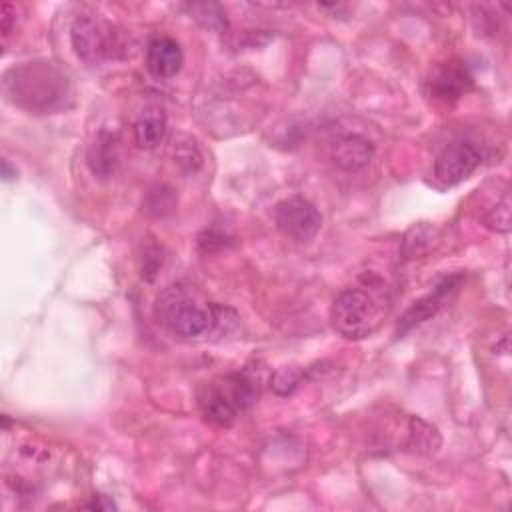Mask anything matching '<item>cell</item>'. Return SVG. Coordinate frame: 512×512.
Segmentation results:
<instances>
[{
  "label": "cell",
  "instance_id": "9",
  "mask_svg": "<svg viewBox=\"0 0 512 512\" xmlns=\"http://www.w3.org/2000/svg\"><path fill=\"white\" fill-rule=\"evenodd\" d=\"M472 86V74L466 62L454 58L436 64L428 76L430 94L442 102H454Z\"/></svg>",
  "mask_w": 512,
  "mask_h": 512
},
{
  "label": "cell",
  "instance_id": "11",
  "mask_svg": "<svg viewBox=\"0 0 512 512\" xmlns=\"http://www.w3.org/2000/svg\"><path fill=\"white\" fill-rule=\"evenodd\" d=\"M184 62L180 44L164 34L150 38L146 46V68L154 78H172Z\"/></svg>",
  "mask_w": 512,
  "mask_h": 512
},
{
  "label": "cell",
  "instance_id": "17",
  "mask_svg": "<svg viewBox=\"0 0 512 512\" xmlns=\"http://www.w3.org/2000/svg\"><path fill=\"white\" fill-rule=\"evenodd\" d=\"M12 16H14V6H12L10 2H4L2 8H0V26H2V36H4V38L10 34Z\"/></svg>",
  "mask_w": 512,
  "mask_h": 512
},
{
  "label": "cell",
  "instance_id": "5",
  "mask_svg": "<svg viewBox=\"0 0 512 512\" xmlns=\"http://www.w3.org/2000/svg\"><path fill=\"white\" fill-rule=\"evenodd\" d=\"M70 42L76 56L88 64L98 66L110 58L118 56L120 40L114 28L92 14L76 16L70 26Z\"/></svg>",
  "mask_w": 512,
  "mask_h": 512
},
{
  "label": "cell",
  "instance_id": "14",
  "mask_svg": "<svg viewBox=\"0 0 512 512\" xmlns=\"http://www.w3.org/2000/svg\"><path fill=\"white\" fill-rule=\"evenodd\" d=\"M486 226L496 230V232H508L510 230V194L506 192L502 196L500 202H496V206L490 210V214L486 216Z\"/></svg>",
  "mask_w": 512,
  "mask_h": 512
},
{
  "label": "cell",
  "instance_id": "10",
  "mask_svg": "<svg viewBox=\"0 0 512 512\" xmlns=\"http://www.w3.org/2000/svg\"><path fill=\"white\" fill-rule=\"evenodd\" d=\"M374 156V144L362 134L346 132L332 140L330 158L344 172H356L364 168Z\"/></svg>",
  "mask_w": 512,
  "mask_h": 512
},
{
  "label": "cell",
  "instance_id": "4",
  "mask_svg": "<svg viewBox=\"0 0 512 512\" xmlns=\"http://www.w3.org/2000/svg\"><path fill=\"white\" fill-rule=\"evenodd\" d=\"M384 314V302L376 298L374 290L350 286L338 292L330 308V322L334 330L350 340L372 334Z\"/></svg>",
  "mask_w": 512,
  "mask_h": 512
},
{
  "label": "cell",
  "instance_id": "2",
  "mask_svg": "<svg viewBox=\"0 0 512 512\" xmlns=\"http://www.w3.org/2000/svg\"><path fill=\"white\" fill-rule=\"evenodd\" d=\"M6 98L36 114H52L70 106V80L56 64L46 60L22 62L12 66L2 80Z\"/></svg>",
  "mask_w": 512,
  "mask_h": 512
},
{
  "label": "cell",
  "instance_id": "7",
  "mask_svg": "<svg viewBox=\"0 0 512 512\" xmlns=\"http://www.w3.org/2000/svg\"><path fill=\"white\" fill-rule=\"evenodd\" d=\"M482 162L480 150L466 140H456L444 146L434 162V178L442 186H454L466 180Z\"/></svg>",
  "mask_w": 512,
  "mask_h": 512
},
{
  "label": "cell",
  "instance_id": "18",
  "mask_svg": "<svg viewBox=\"0 0 512 512\" xmlns=\"http://www.w3.org/2000/svg\"><path fill=\"white\" fill-rule=\"evenodd\" d=\"M84 508H96V510H110V508H116L114 506V502H110V500H104V496H98V500L94 498L90 504H86Z\"/></svg>",
  "mask_w": 512,
  "mask_h": 512
},
{
  "label": "cell",
  "instance_id": "12",
  "mask_svg": "<svg viewBox=\"0 0 512 512\" xmlns=\"http://www.w3.org/2000/svg\"><path fill=\"white\" fill-rule=\"evenodd\" d=\"M118 160V134L100 130L88 148V166L94 176L108 178Z\"/></svg>",
  "mask_w": 512,
  "mask_h": 512
},
{
  "label": "cell",
  "instance_id": "8",
  "mask_svg": "<svg viewBox=\"0 0 512 512\" xmlns=\"http://www.w3.org/2000/svg\"><path fill=\"white\" fill-rule=\"evenodd\" d=\"M462 284V274H452V276H446L442 278L434 290L426 296H422L420 300H416L398 320V328H396V336H404L408 330H412L414 326L422 324L424 320L432 318L436 312H440L448 302L450 298L458 292Z\"/></svg>",
  "mask_w": 512,
  "mask_h": 512
},
{
  "label": "cell",
  "instance_id": "16",
  "mask_svg": "<svg viewBox=\"0 0 512 512\" xmlns=\"http://www.w3.org/2000/svg\"><path fill=\"white\" fill-rule=\"evenodd\" d=\"M300 378H302V372H298V370H294V368H280V370L272 376L270 386L274 388V392H278V394L284 396V394H290V392L298 386Z\"/></svg>",
  "mask_w": 512,
  "mask_h": 512
},
{
  "label": "cell",
  "instance_id": "6",
  "mask_svg": "<svg viewBox=\"0 0 512 512\" xmlns=\"http://www.w3.org/2000/svg\"><path fill=\"white\" fill-rule=\"evenodd\" d=\"M274 222L286 236L298 242H308L318 234L322 216L304 196H290L274 206Z\"/></svg>",
  "mask_w": 512,
  "mask_h": 512
},
{
  "label": "cell",
  "instance_id": "3",
  "mask_svg": "<svg viewBox=\"0 0 512 512\" xmlns=\"http://www.w3.org/2000/svg\"><path fill=\"white\" fill-rule=\"evenodd\" d=\"M258 392V378L242 370L204 382L196 392V400L208 422L228 428L240 412L256 402Z\"/></svg>",
  "mask_w": 512,
  "mask_h": 512
},
{
  "label": "cell",
  "instance_id": "13",
  "mask_svg": "<svg viewBox=\"0 0 512 512\" xmlns=\"http://www.w3.org/2000/svg\"><path fill=\"white\" fill-rule=\"evenodd\" d=\"M166 134V116L162 108L148 106L134 122V140L140 148L152 150L156 148Z\"/></svg>",
  "mask_w": 512,
  "mask_h": 512
},
{
  "label": "cell",
  "instance_id": "1",
  "mask_svg": "<svg viewBox=\"0 0 512 512\" xmlns=\"http://www.w3.org/2000/svg\"><path fill=\"white\" fill-rule=\"evenodd\" d=\"M154 314L174 336L188 340L222 334L226 326H232L236 320L230 308L200 300L184 284L166 286L156 298Z\"/></svg>",
  "mask_w": 512,
  "mask_h": 512
},
{
  "label": "cell",
  "instance_id": "15",
  "mask_svg": "<svg viewBox=\"0 0 512 512\" xmlns=\"http://www.w3.org/2000/svg\"><path fill=\"white\" fill-rule=\"evenodd\" d=\"M160 266H162V248L156 242L148 240L142 246V266H140L142 278L154 280V276H156Z\"/></svg>",
  "mask_w": 512,
  "mask_h": 512
}]
</instances>
